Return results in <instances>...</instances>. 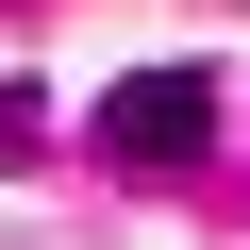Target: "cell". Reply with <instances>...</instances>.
<instances>
[{"instance_id":"obj_1","label":"cell","mask_w":250,"mask_h":250,"mask_svg":"<svg viewBox=\"0 0 250 250\" xmlns=\"http://www.w3.org/2000/svg\"><path fill=\"white\" fill-rule=\"evenodd\" d=\"M100 150H117V167H200V150H217V83H200V67L117 83V100H100Z\"/></svg>"}]
</instances>
